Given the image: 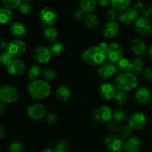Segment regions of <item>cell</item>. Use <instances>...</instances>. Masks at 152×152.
Returning <instances> with one entry per match:
<instances>
[{
    "label": "cell",
    "mask_w": 152,
    "mask_h": 152,
    "mask_svg": "<svg viewBox=\"0 0 152 152\" xmlns=\"http://www.w3.org/2000/svg\"><path fill=\"white\" fill-rule=\"evenodd\" d=\"M82 59L85 63L92 66H100L105 62L106 56L105 51L98 46H93L83 52Z\"/></svg>",
    "instance_id": "cell-1"
},
{
    "label": "cell",
    "mask_w": 152,
    "mask_h": 152,
    "mask_svg": "<svg viewBox=\"0 0 152 152\" xmlns=\"http://www.w3.org/2000/svg\"><path fill=\"white\" fill-rule=\"evenodd\" d=\"M28 93L34 99L41 100L47 98L51 93V87L47 81L38 80L32 81L28 86Z\"/></svg>",
    "instance_id": "cell-2"
},
{
    "label": "cell",
    "mask_w": 152,
    "mask_h": 152,
    "mask_svg": "<svg viewBox=\"0 0 152 152\" xmlns=\"http://www.w3.org/2000/svg\"><path fill=\"white\" fill-rule=\"evenodd\" d=\"M137 85V77L130 72L120 73L114 80V86L120 91H130L136 88Z\"/></svg>",
    "instance_id": "cell-3"
},
{
    "label": "cell",
    "mask_w": 152,
    "mask_h": 152,
    "mask_svg": "<svg viewBox=\"0 0 152 152\" xmlns=\"http://www.w3.org/2000/svg\"><path fill=\"white\" fill-rule=\"evenodd\" d=\"M19 98L18 91L14 86L4 85L0 88V99L4 104H12L16 102Z\"/></svg>",
    "instance_id": "cell-4"
},
{
    "label": "cell",
    "mask_w": 152,
    "mask_h": 152,
    "mask_svg": "<svg viewBox=\"0 0 152 152\" xmlns=\"http://www.w3.org/2000/svg\"><path fill=\"white\" fill-rule=\"evenodd\" d=\"M105 53L108 62L112 64H117L123 58V49L117 42L110 43Z\"/></svg>",
    "instance_id": "cell-5"
},
{
    "label": "cell",
    "mask_w": 152,
    "mask_h": 152,
    "mask_svg": "<svg viewBox=\"0 0 152 152\" xmlns=\"http://www.w3.org/2000/svg\"><path fill=\"white\" fill-rule=\"evenodd\" d=\"M92 117L98 123H108L113 117V112L108 106L102 105L93 111Z\"/></svg>",
    "instance_id": "cell-6"
},
{
    "label": "cell",
    "mask_w": 152,
    "mask_h": 152,
    "mask_svg": "<svg viewBox=\"0 0 152 152\" xmlns=\"http://www.w3.org/2000/svg\"><path fill=\"white\" fill-rule=\"evenodd\" d=\"M105 145L111 152H122L124 151V142L120 137L111 134L105 140Z\"/></svg>",
    "instance_id": "cell-7"
},
{
    "label": "cell",
    "mask_w": 152,
    "mask_h": 152,
    "mask_svg": "<svg viewBox=\"0 0 152 152\" xmlns=\"http://www.w3.org/2000/svg\"><path fill=\"white\" fill-rule=\"evenodd\" d=\"M26 50V44L20 39H14L10 42L6 51L8 52L13 58H18L23 55Z\"/></svg>",
    "instance_id": "cell-8"
},
{
    "label": "cell",
    "mask_w": 152,
    "mask_h": 152,
    "mask_svg": "<svg viewBox=\"0 0 152 152\" xmlns=\"http://www.w3.org/2000/svg\"><path fill=\"white\" fill-rule=\"evenodd\" d=\"M58 15L54 9L46 7L39 13V18L43 25L46 26H52L57 21Z\"/></svg>",
    "instance_id": "cell-9"
},
{
    "label": "cell",
    "mask_w": 152,
    "mask_h": 152,
    "mask_svg": "<svg viewBox=\"0 0 152 152\" xmlns=\"http://www.w3.org/2000/svg\"><path fill=\"white\" fill-rule=\"evenodd\" d=\"M134 24L137 33L141 37H148L152 35V25L148 19L140 17Z\"/></svg>",
    "instance_id": "cell-10"
},
{
    "label": "cell",
    "mask_w": 152,
    "mask_h": 152,
    "mask_svg": "<svg viewBox=\"0 0 152 152\" xmlns=\"http://www.w3.org/2000/svg\"><path fill=\"white\" fill-rule=\"evenodd\" d=\"M146 123V116L140 111L134 112L129 118V126L134 130H140L143 129Z\"/></svg>",
    "instance_id": "cell-11"
},
{
    "label": "cell",
    "mask_w": 152,
    "mask_h": 152,
    "mask_svg": "<svg viewBox=\"0 0 152 152\" xmlns=\"http://www.w3.org/2000/svg\"><path fill=\"white\" fill-rule=\"evenodd\" d=\"M34 59L39 64H47L50 62L52 57V53L50 49L45 46H39L34 49L33 53Z\"/></svg>",
    "instance_id": "cell-12"
},
{
    "label": "cell",
    "mask_w": 152,
    "mask_h": 152,
    "mask_svg": "<svg viewBox=\"0 0 152 152\" xmlns=\"http://www.w3.org/2000/svg\"><path fill=\"white\" fill-rule=\"evenodd\" d=\"M28 115L31 120H39L45 117L46 111L43 105L40 103H34L30 105L27 110Z\"/></svg>",
    "instance_id": "cell-13"
},
{
    "label": "cell",
    "mask_w": 152,
    "mask_h": 152,
    "mask_svg": "<svg viewBox=\"0 0 152 152\" xmlns=\"http://www.w3.org/2000/svg\"><path fill=\"white\" fill-rule=\"evenodd\" d=\"M138 19V12L132 7L123 10L119 15V20L123 25H129L135 23Z\"/></svg>",
    "instance_id": "cell-14"
},
{
    "label": "cell",
    "mask_w": 152,
    "mask_h": 152,
    "mask_svg": "<svg viewBox=\"0 0 152 152\" xmlns=\"http://www.w3.org/2000/svg\"><path fill=\"white\" fill-rule=\"evenodd\" d=\"M118 71V67L115 66L114 64L111 63L109 62H104L102 65L99 66L97 70L98 75L102 80H107L112 77Z\"/></svg>",
    "instance_id": "cell-15"
},
{
    "label": "cell",
    "mask_w": 152,
    "mask_h": 152,
    "mask_svg": "<svg viewBox=\"0 0 152 152\" xmlns=\"http://www.w3.org/2000/svg\"><path fill=\"white\" fill-rule=\"evenodd\" d=\"M6 68L7 72L13 76L22 75L26 69L25 62L19 59H13Z\"/></svg>",
    "instance_id": "cell-16"
},
{
    "label": "cell",
    "mask_w": 152,
    "mask_h": 152,
    "mask_svg": "<svg viewBox=\"0 0 152 152\" xmlns=\"http://www.w3.org/2000/svg\"><path fill=\"white\" fill-rule=\"evenodd\" d=\"M99 93L103 99L106 100H111L114 99L116 96V87L114 85L110 83H102L99 88Z\"/></svg>",
    "instance_id": "cell-17"
},
{
    "label": "cell",
    "mask_w": 152,
    "mask_h": 152,
    "mask_svg": "<svg viewBox=\"0 0 152 152\" xmlns=\"http://www.w3.org/2000/svg\"><path fill=\"white\" fill-rule=\"evenodd\" d=\"M131 49L135 55L138 56H145L148 53V48L146 45L140 39H134L131 42Z\"/></svg>",
    "instance_id": "cell-18"
},
{
    "label": "cell",
    "mask_w": 152,
    "mask_h": 152,
    "mask_svg": "<svg viewBox=\"0 0 152 152\" xmlns=\"http://www.w3.org/2000/svg\"><path fill=\"white\" fill-rule=\"evenodd\" d=\"M10 33L16 39L22 40L27 34V30L25 25L19 22H15L10 26Z\"/></svg>",
    "instance_id": "cell-19"
},
{
    "label": "cell",
    "mask_w": 152,
    "mask_h": 152,
    "mask_svg": "<svg viewBox=\"0 0 152 152\" xmlns=\"http://www.w3.org/2000/svg\"><path fill=\"white\" fill-rule=\"evenodd\" d=\"M120 27L116 22H108L104 25L102 34L107 39H113L118 34Z\"/></svg>",
    "instance_id": "cell-20"
},
{
    "label": "cell",
    "mask_w": 152,
    "mask_h": 152,
    "mask_svg": "<svg viewBox=\"0 0 152 152\" xmlns=\"http://www.w3.org/2000/svg\"><path fill=\"white\" fill-rule=\"evenodd\" d=\"M135 99L142 105H146L151 100V93L145 87H140L135 92Z\"/></svg>",
    "instance_id": "cell-21"
},
{
    "label": "cell",
    "mask_w": 152,
    "mask_h": 152,
    "mask_svg": "<svg viewBox=\"0 0 152 152\" xmlns=\"http://www.w3.org/2000/svg\"><path fill=\"white\" fill-rule=\"evenodd\" d=\"M141 140L137 137H131L124 142L125 152H138L140 149Z\"/></svg>",
    "instance_id": "cell-22"
},
{
    "label": "cell",
    "mask_w": 152,
    "mask_h": 152,
    "mask_svg": "<svg viewBox=\"0 0 152 152\" xmlns=\"http://www.w3.org/2000/svg\"><path fill=\"white\" fill-rule=\"evenodd\" d=\"M97 1L96 0H80V8L83 11L87 13H92L96 9Z\"/></svg>",
    "instance_id": "cell-23"
},
{
    "label": "cell",
    "mask_w": 152,
    "mask_h": 152,
    "mask_svg": "<svg viewBox=\"0 0 152 152\" xmlns=\"http://www.w3.org/2000/svg\"><path fill=\"white\" fill-rule=\"evenodd\" d=\"M71 90L68 87L65 86H62L58 88L56 91V96L58 99L65 102L68 100L71 97Z\"/></svg>",
    "instance_id": "cell-24"
},
{
    "label": "cell",
    "mask_w": 152,
    "mask_h": 152,
    "mask_svg": "<svg viewBox=\"0 0 152 152\" xmlns=\"http://www.w3.org/2000/svg\"><path fill=\"white\" fill-rule=\"evenodd\" d=\"M43 37L49 42H54L57 39L58 32L53 27L48 26L43 31Z\"/></svg>",
    "instance_id": "cell-25"
},
{
    "label": "cell",
    "mask_w": 152,
    "mask_h": 152,
    "mask_svg": "<svg viewBox=\"0 0 152 152\" xmlns=\"http://www.w3.org/2000/svg\"><path fill=\"white\" fill-rule=\"evenodd\" d=\"M13 19V13L10 9L7 7H2L0 10V22L2 25H7L10 23Z\"/></svg>",
    "instance_id": "cell-26"
},
{
    "label": "cell",
    "mask_w": 152,
    "mask_h": 152,
    "mask_svg": "<svg viewBox=\"0 0 152 152\" xmlns=\"http://www.w3.org/2000/svg\"><path fill=\"white\" fill-rule=\"evenodd\" d=\"M132 72L134 75L141 74L143 71L144 62L140 57H136L132 61Z\"/></svg>",
    "instance_id": "cell-27"
},
{
    "label": "cell",
    "mask_w": 152,
    "mask_h": 152,
    "mask_svg": "<svg viewBox=\"0 0 152 152\" xmlns=\"http://www.w3.org/2000/svg\"><path fill=\"white\" fill-rule=\"evenodd\" d=\"M111 5L116 10H123L129 8L130 5V0H111Z\"/></svg>",
    "instance_id": "cell-28"
},
{
    "label": "cell",
    "mask_w": 152,
    "mask_h": 152,
    "mask_svg": "<svg viewBox=\"0 0 152 152\" xmlns=\"http://www.w3.org/2000/svg\"><path fill=\"white\" fill-rule=\"evenodd\" d=\"M41 74H42L41 68H39V66H38V65H32V66L30 68V69L28 70V78L31 80H32V81L38 80L39 78L40 77V76H41Z\"/></svg>",
    "instance_id": "cell-29"
},
{
    "label": "cell",
    "mask_w": 152,
    "mask_h": 152,
    "mask_svg": "<svg viewBox=\"0 0 152 152\" xmlns=\"http://www.w3.org/2000/svg\"><path fill=\"white\" fill-rule=\"evenodd\" d=\"M85 23L86 26L89 28H96L99 25V19L97 16L94 13H88L86 15L85 18Z\"/></svg>",
    "instance_id": "cell-30"
},
{
    "label": "cell",
    "mask_w": 152,
    "mask_h": 152,
    "mask_svg": "<svg viewBox=\"0 0 152 152\" xmlns=\"http://www.w3.org/2000/svg\"><path fill=\"white\" fill-rule=\"evenodd\" d=\"M132 61L127 58H122L117 63V67L122 72H129L132 71Z\"/></svg>",
    "instance_id": "cell-31"
},
{
    "label": "cell",
    "mask_w": 152,
    "mask_h": 152,
    "mask_svg": "<svg viewBox=\"0 0 152 152\" xmlns=\"http://www.w3.org/2000/svg\"><path fill=\"white\" fill-rule=\"evenodd\" d=\"M50 50L51 52L52 55L54 56H59L62 54L65 50V47L63 44L60 42H55L50 47Z\"/></svg>",
    "instance_id": "cell-32"
},
{
    "label": "cell",
    "mask_w": 152,
    "mask_h": 152,
    "mask_svg": "<svg viewBox=\"0 0 152 152\" xmlns=\"http://www.w3.org/2000/svg\"><path fill=\"white\" fill-rule=\"evenodd\" d=\"M126 117H127V115H126V111L121 108L117 109L113 112V120L118 123L124 121L126 119Z\"/></svg>",
    "instance_id": "cell-33"
},
{
    "label": "cell",
    "mask_w": 152,
    "mask_h": 152,
    "mask_svg": "<svg viewBox=\"0 0 152 152\" xmlns=\"http://www.w3.org/2000/svg\"><path fill=\"white\" fill-rule=\"evenodd\" d=\"M69 148V144L65 140H59L57 141L55 145V151L56 152H67Z\"/></svg>",
    "instance_id": "cell-34"
},
{
    "label": "cell",
    "mask_w": 152,
    "mask_h": 152,
    "mask_svg": "<svg viewBox=\"0 0 152 152\" xmlns=\"http://www.w3.org/2000/svg\"><path fill=\"white\" fill-rule=\"evenodd\" d=\"M114 99H115V102H117L118 105H123L127 102L128 95L127 94H126V92L120 91H119L117 92V94H116Z\"/></svg>",
    "instance_id": "cell-35"
},
{
    "label": "cell",
    "mask_w": 152,
    "mask_h": 152,
    "mask_svg": "<svg viewBox=\"0 0 152 152\" xmlns=\"http://www.w3.org/2000/svg\"><path fill=\"white\" fill-rule=\"evenodd\" d=\"M23 142L17 140L11 142L9 145V152H22L24 150Z\"/></svg>",
    "instance_id": "cell-36"
},
{
    "label": "cell",
    "mask_w": 152,
    "mask_h": 152,
    "mask_svg": "<svg viewBox=\"0 0 152 152\" xmlns=\"http://www.w3.org/2000/svg\"><path fill=\"white\" fill-rule=\"evenodd\" d=\"M42 77L47 81H53L56 77V72L51 68H45L42 71Z\"/></svg>",
    "instance_id": "cell-37"
},
{
    "label": "cell",
    "mask_w": 152,
    "mask_h": 152,
    "mask_svg": "<svg viewBox=\"0 0 152 152\" xmlns=\"http://www.w3.org/2000/svg\"><path fill=\"white\" fill-rule=\"evenodd\" d=\"M13 57L8 53V52H2L1 53V56H0V62H1V65H3L4 66L7 67L10 62L13 61Z\"/></svg>",
    "instance_id": "cell-38"
},
{
    "label": "cell",
    "mask_w": 152,
    "mask_h": 152,
    "mask_svg": "<svg viewBox=\"0 0 152 152\" xmlns=\"http://www.w3.org/2000/svg\"><path fill=\"white\" fill-rule=\"evenodd\" d=\"M119 134L122 139H129L132 134V129L129 126H125L120 129Z\"/></svg>",
    "instance_id": "cell-39"
},
{
    "label": "cell",
    "mask_w": 152,
    "mask_h": 152,
    "mask_svg": "<svg viewBox=\"0 0 152 152\" xmlns=\"http://www.w3.org/2000/svg\"><path fill=\"white\" fill-rule=\"evenodd\" d=\"M21 1L22 0H2L4 7H7L8 9H15L19 7L22 4Z\"/></svg>",
    "instance_id": "cell-40"
},
{
    "label": "cell",
    "mask_w": 152,
    "mask_h": 152,
    "mask_svg": "<svg viewBox=\"0 0 152 152\" xmlns=\"http://www.w3.org/2000/svg\"><path fill=\"white\" fill-rule=\"evenodd\" d=\"M19 10L20 11V13H22V14L28 15L31 13V11H32V7H31V6L29 4H28L26 2H24L20 4V6L19 7Z\"/></svg>",
    "instance_id": "cell-41"
},
{
    "label": "cell",
    "mask_w": 152,
    "mask_h": 152,
    "mask_svg": "<svg viewBox=\"0 0 152 152\" xmlns=\"http://www.w3.org/2000/svg\"><path fill=\"white\" fill-rule=\"evenodd\" d=\"M45 120L48 124L54 125L57 123L58 117L55 113H49L45 116Z\"/></svg>",
    "instance_id": "cell-42"
},
{
    "label": "cell",
    "mask_w": 152,
    "mask_h": 152,
    "mask_svg": "<svg viewBox=\"0 0 152 152\" xmlns=\"http://www.w3.org/2000/svg\"><path fill=\"white\" fill-rule=\"evenodd\" d=\"M117 10H114V9H110L106 13V17L108 19L109 22H115L116 19H117Z\"/></svg>",
    "instance_id": "cell-43"
},
{
    "label": "cell",
    "mask_w": 152,
    "mask_h": 152,
    "mask_svg": "<svg viewBox=\"0 0 152 152\" xmlns=\"http://www.w3.org/2000/svg\"><path fill=\"white\" fill-rule=\"evenodd\" d=\"M142 14L143 17L150 18L152 16V4H147V5L144 6L143 9H142Z\"/></svg>",
    "instance_id": "cell-44"
},
{
    "label": "cell",
    "mask_w": 152,
    "mask_h": 152,
    "mask_svg": "<svg viewBox=\"0 0 152 152\" xmlns=\"http://www.w3.org/2000/svg\"><path fill=\"white\" fill-rule=\"evenodd\" d=\"M108 129L110 130V132H113V133H117V132H120V126H119L118 125V123L115 122L114 120L108 122Z\"/></svg>",
    "instance_id": "cell-45"
},
{
    "label": "cell",
    "mask_w": 152,
    "mask_h": 152,
    "mask_svg": "<svg viewBox=\"0 0 152 152\" xmlns=\"http://www.w3.org/2000/svg\"><path fill=\"white\" fill-rule=\"evenodd\" d=\"M85 13H86L82 10H76L74 13V19L77 22H81V21L85 20V18L86 16Z\"/></svg>",
    "instance_id": "cell-46"
},
{
    "label": "cell",
    "mask_w": 152,
    "mask_h": 152,
    "mask_svg": "<svg viewBox=\"0 0 152 152\" xmlns=\"http://www.w3.org/2000/svg\"><path fill=\"white\" fill-rule=\"evenodd\" d=\"M142 76L145 80H152V68H144L142 72Z\"/></svg>",
    "instance_id": "cell-47"
},
{
    "label": "cell",
    "mask_w": 152,
    "mask_h": 152,
    "mask_svg": "<svg viewBox=\"0 0 152 152\" xmlns=\"http://www.w3.org/2000/svg\"><path fill=\"white\" fill-rule=\"evenodd\" d=\"M111 0H97V3L99 5L102 7H107L109 4H111Z\"/></svg>",
    "instance_id": "cell-48"
},
{
    "label": "cell",
    "mask_w": 152,
    "mask_h": 152,
    "mask_svg": "<svg viewBox=\"0 0 152 152\" xmlns=\"http://www.w3.org/2000/svg\"><path fill=\"white\" fill-rule=\"evenodd\" d=\"M143 7H144L143 4H142V2H140V1H138V2H137L136 4H134V10L137 12L142 11V9H143Z\"/></svg>",
    "instance_id": "cell-49"
},
{
    "label": "cell",
    "mask_w": 152,
    "mask_h": 152,
    "mask_svg": "<svg viewBox=\"0 0 152 152\" xmlns=\"http://www.w3.org/2000/svg\"><path fill=\"white\" fill-rule=\"evenodd\" d=\"M7 45H8V44L6 42V41H4V39H1V42H0V48H1V50L2 51H4L5 50H7Z\"/></svg>",
    "instance_id": "cell-50"
},
{
    "label": "cell",
    "mask_w": 152,
    "mask_h": 152,
    "mask_svg": "<svg viewBox=\"0 0 152 152\" xmlns=\"http://www.w3.org/2000/svg\"><path fill=\"white\" fill-rule=\"evenodd\" d=\"M6 109H7V108H6L5 104L3 103V102H1V104H0V114H1V115H3L4 114V112L6 111Z\"/></svg>",
    "instance_id": "cell-51"
},
{
    "label": "cell",
    "mask_w": 152,
    "mask_h": 152,
    "mask_svg": "<svg viewBox=\"0 0 152 152\" xmlns=\"http://www.w3.org/2000/svg\"><path fill=\"white\" fill-rule=\"evenodd\" d=\"M108 45H107L106 42H101V43H99V45H98V47H99L101 50H103V51H105L107 49V47H108Z\"/></svg>",
    "instance_id": "cell-52"
},
{
    "label": "cell",
    "mask_w": 152,
    "mask_h": 152,
    "mask_svg": "<svg viewBox=\"0 0 152 152\" xmlns=\"http://www.w3.org/2000/svg\"><path fill=\"white\" fill-rule=\"evenodd\" d=\"M4 134H5V131H4V128L2 126H0V138L2 139L3 137L4 136Z\"/></svg>",
    "instance_id": "cell-53"
},
{
    "label": "cell",
    "mask_w": 152,
    "mask_h": 152,
    "mask_svg": "<svg viewBox=\"0 0 152 152\" xmlns=\"http://www.w3.org/2000/svg\"><path fill=\"white\" fill-rule=\"evenodd\" d=\"M148 56H149L150 59L152 60V45L151 46L149 47V48H148Z\"/></svg>",
    "instance_id": "cell-54"
},
{
    "label": "cell",
    "mask_w": 152,
    "mask_h": 152,
    "mask_svg": "<svg viewBox=\"0 0 152 152\" xmlns=\"http://www.w3.org/2000/svg\"><path fill=\"white\" fill-rule=\"evenodd\" d=\"M41 152H56L54 149H52V148H45L43 151H42Z\"/></svg>",
    "instance_id": "cell-55"
},
{
    "label": "cell",
    "mask_w": 152,
    "mask_h": 152,
    "mask_svg": "<svg viewBox=\"0 0 152 152\" xmlns=\"http://www.w3.org/2000/svg\"><path fill=\"white\" fill-rule=\"evenodd\" d=\"M24 1H31V0H24Z\"/></svg>",
    "instance_id": "cell-56"
},
{
    "label": "cell",
    "mask_w": 152,
    "mask_h": 152,
    "mask_svg": "<svg viewBox=\"0 0 152 152\" xmlns=\"http://www.w3.org/2000/svg\"><path fill=\"white\" fill-rule=\"evenodd\" d=\"M67 152H68V151H67Z\"/></svg>",
    "instance_id": "cell-57"
},
{
    "label": "cell",
    "mask_w": 152,
    "mask_h": 152,
    "mask_svg": "<svg viewBox=\"0 0 152 152\" xmlns=\"http://www.w3.org/2000/svg\"><path fill=\"white\" fill-rule=\"evenodd\" d=\"M122 152H123V151H122Z\"/></svg>",
    "instance_id": "cell-58"
}]
</instances>
